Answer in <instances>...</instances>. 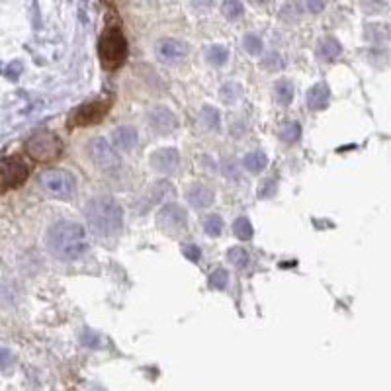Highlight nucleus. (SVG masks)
I'll use <instances>...</instances> for the list:
<instances>
[{"label":"nucleus","mask_w":391,"mask_h":391,"mask_svg":"<svg viewBox=\"0 0 391 391\" xmlns=\"http://www.w3.org/2000/svg\"><path fill=\"white\" fill-rule=\"evenodd\" d=\"M45 247L57 260H77L88 247L85 227L75 221H57L45 233Z\"/></svg>","instance_id":"f257e3e1"},{"label":"nucleus","mask_w":391,"mask_h":391,"mask_svg":"<svg viewBox=\"0 0 391 391\" xmlns=\"http://www.w3.org/2000/svg\"><path fill=\"white\" fill-rule=\"evenodd\" d=\"M86 220H88L90 229L102 239L120 235V231L124 227V213H122L120 204L108 196H100L88 201Z\"/></svg>","instance_id":"f03ea898"},{"label":"nucleus","mask_w":391,"mask_h":391,"mask_svg":"<svg viewBox=\"0 0 391 391\" xmlns=\"http://www.w3.org/2000/svg\"><path fill=\"white\" fill-rule=\"evenodd\" d=\"M127 39H125L124 31L120 26H108L102 34V38L98 41V55L104 69L122 67L127 59Z\"/></svg>","instance_id":"7ed1b4c3"},{"label":"nucleus","mask_w":391,"mask_h":391,"mask_svg":"<svg viewBox=\"0 0 391 391\" xmlns=\"http://www.w3.org/2000/svg\"><path fill=\"white\" fill-rule=\"evenodd\" d=\"M26 151L31 159L36 161H55L63 153V143L53 131H38L29 137L26 143Z\"/></svg>","instance_id":"20e7f679"},{"label":"nucleus","mask_w":391,"mask_h":391,"mask_svg":"<svg viewBox=\"0 0 391 391\" xmlns=\"http://www.w3.org/2000/svg\"><path fill=\"white\" fill-rule=\"evenodd\" d=\"M39 184L51 198L67 200L77 190V180L69 171H48L39 176Z\"/></svg>","instance_id":"39448f33"},{"label":"nucleus","mask_w":391,"mask_h":391,"mask_svg":"<svg viewBox=\"0 0 391 391\" xmlns=\"http://www.w3.org/2000/svg\"><path fill=\"white\" fill-rule=\"evenodd\" d=\"M29 176V164L22 157H6L0 161V192L18 188Z\"/></svg>","instance_id":"423d86ee"},{"label":"nucleus","mask_w":391,"mask_h":391,"mask_svg":"<svg viewBox=\"0 0 391 391\" xmlns=\"http://www.w3.org/2000/svg\"><path fill=\"white\" fill-rule=\"evenodd\" d=\"M110 100H96V102H86L73 110L69 115V127H90V125L102 122L106 114L110 112Z\"/></svg>","instance_id":"0eeeda50"},{"label":"nucleus","mask_w":391,"mask_h":391,"mask_svg":"<svg viewBox=\"0 0 391 391\" xmlns=\"http://www.w3.org/2000/svg\"><path fill=\"white\" fill-rule=\"evenodd\" d=\"M86 151H88L90 159H92L100 169L112 171L115 166H120V157H118V153L112 149V145L108 143L106 139H102V137L90 139Z\"/></svg>","instance_id":"6e6552de"},{"label":"nucleus","mask_w":391,"mask_h":391,"mask_svg":"<svg viewBox=\"0 0 391 391\" xmlns=\"http://www.w3.org/2000/svg\"><path fill=\"white\" fill-rule=\"evenodd\" d=\"M157 57L161 59L164 65H178L188 57V45L176 38H164L157 43Z\"/></svg>","instance_id":"1a4fd4ad"},{"label":"nucleus","mask_w":391,"mask_h":391,"mask_svg":"<svg viewBox=\"0 0 391 391\" xmlns=\"http://www.w3.org/2000/svg\"><path fill=\"white\" fill-rule=\"evenodd\" d=\"M157 221L161 223L162 227H166V229H184L186 223H188V213L178 204H166L159 211Z\"/></svg>","instance_id":"9d476101"},{"label":"nucleus","mask_w":391,"mask_h":391,"mask_svg":"<svg viewBox=\"0 0 391 391\" xmlns=\"http://www.w3.org/2000/svg\"><path fill=\"white\" fill-rule=\"evenodd\" d=\"M149 125L153 127L157 134H171L176 129V125H178V120H176V115L172 114L169 108H164V106H157L151 110V114H149Z\"/></svg>","instance_id":"9b49d317"},{"label":"nucleus","mask_w":391,"mask_h":391,"mask_svg":"<svg viewBox=\"0 0 391 391\" xmlns=\"http://www.w3.org/2000/svg\"><path fill=\"white\" fill-rule=\"evenodd\" d=\"M180 164V155L176 149H159L151 155V166H153L157 172H162V174H171L178 169Z\"/></svg>","instance_id":"f8f14e48"},{"label":"nucleus","mask_w":391,"mask_h":391,"mask_svg":"<svg viewBox=\"0 0 391 391\" xmlns=\"http://www.w3.org/2000/svg\"><path fill=\"white\" fill-rule=\"evenodd\" d=\"M215 200V194L210 186L206 184H194L190 190L186 192V201L190 204L192 208H208Z\"/></svg>","instance_id":"ddd939ff"},{"label":"nucleus","mask_w":391,"mask_h":391,"mask_svg":"<svg viewBox=\"0 0 391 391\" xmlns=\"http://www.w3.org/2000/svg\"><path fill=\"white\" fill-rule=\"evenodd\" d=\"M112 143H114L118 149H122V151L134 149L135 145H137V129L131 127V125H122V127H118V129H114V134H112Z\"/></svg>","instance_id":"4468645a"},{"label":"nucleus","mask_w":391,"mask_h":391,"mask_svg":"<svg viewBox=\"0 0 391 391\" xmlns=\"http://www.w3.org/2000/svg\"><path fill=\"white\" fill-rule=\"evenodd\" d=\"M329 100H331V92L325 85H315L309 92H307V104L311 110L319 112V110H325L329 106Z\"/></svg>","instance_id":"2eb2a0df"},{"label":"nucleus","mask_w":391,"mask_h":391,"mask_svg":"<svg viewBox=\"0 0 391 391\" xmlns=\"http://www.w3.org/2000/svg\"><path fill=\"white\" fill-rule=\"evenodd\" d=\"M341 51H343V48H341V43L334 38H323L319 41V45H317V55L325 59V61L336 59L341 55Z\"/></svg>","instance_id":"dca6fc26"},{"label":"nucleus","mask_w":391,"mask_h":391,"mask_svg":"<svg viewBox=\"0 0 391 391\" xmlns=\"http://www.w3.org/2000/svg\"><path fill=\"white\" fill-rule=\"evenodd\" d=\"M301 135V125L299 122H287V124L282 125L280 129V139L284 141L286 145H294L299 139Z\"/></svg>","instance_id":"f3484780"},{"label":"nucleus","mask_w":391,"mask_h":391,"mask_svg":"<svg viewBox=\"0 0 391 391\" xmlns=\"http://www.w3.org/2000/svg\"><path fill=\"white\" fill-rule=\"evenodd\" d=\"M274 92H276V98L280 104L286 106L294 100V85L290 80H286V78L278 80L276 86H274Z\"/></svg>","instance_id":"a211bd4d"},{"label":"nucleus","mask_w":391,"mask_h":391,"mask_svg":"<svg viewBox=\"0 0 391 391\" xmlns=\"http://www.w3.org/2000/svg\"><path fill=\"white\" fill-rule=\"evenodd\" d=\"M243 162H245V166H247L250 172H260L266 169L268 157L266 153H262V151H255V153H248Z\"/></svg>","instance_id":"6ab92c4d"},{"label":"nucleus","mask_w":391,"mask_h":391,"mask_svg":"<svg viewBox=\"0 0 391 391\" xmlns=\"http://www.w3.org/2000/svg\"><path fill=\"white\" fill-rule=\"evenodd\" d=\"M206 57H208V61H210L211 65L221 67V65L227 63L229 51H227V48H223V45H211V48L208 49V53H206Z\"/></svg>","instance_id":"aec40b11"},{"label":"nucleus","mask_w":391,"mask_h":391,"mask_svg":"<svg viewBox=\"0 0 391 391\" xmlns=\"http://www.w3.org/2000/svg\"><path fill=\"white\" fill-rule=\"evenodd\" d=\"M233 233H235V237L241 239V241H248V239L253 237V225H250V221L248 218H237L235 223H233Z\"/></svg>","instance_id":"412c9836"},{"label":"nucleus","mask_w":391,"mask_h":391,"mask_svg":"<svg viewBox=\"0 0 391 391\" xmlns=\"http://www.w3.org/2000/svg\"><path fill=\"white\" fill-rule=\"evenodd\" d=\"M220 112H218L215 108H211V106L201 108V124L206 125L208 129H218V127H220Z\"/></svg>","instance_id":"4be33fe9"},{"label":"nucleus","mask_w":391,"mask_h":391,"mask_svg":"<svg viewBox=\"0 0 391 391\" xmlns=\"http://www.w3.org/2000/svg\"><path fill=\"white\" fill-rule=\"evenodd\" d=\"M201 225H204V231H206L210 237H218V235L221 233V229H223V221H221V218L218 215V213L208 215L206 220L201 221Z\"/></svg>","instance_id":"5701e85b"},{"label":"nucleus","mask_w":391,"mask_h":391,"mask_svg":"<svg viewBox=\"0 0 391 391\" xmlns=\"http://www.w3.org/2000/svg\"><path fill=\"white\" fill-rule=\"evenodd\" d=\"M227 258H229L231 264H235L237 268H247L248 266V253L245 248L241 247H235V248H229V253H227Z\"/></svg>","instance_id":"b1692460"},{"label":"nucleus","mask_w":391,"mask_h":391,"mask_svg":"<svg viewBox=\"0 0 391 391\" xmlns=\"http://www.w3.org/2000/svg\"><path fill=\"white\" fill-rule=\"evenodd\" d=\"M227 282H229V274H227L225 268H218L210 274V286L215 287V290H225Z\"/></svg>","instance_id":"393cba45"},{"label":"nucleus","mask_w":391,"mask_h":391,"mask_svg":"<svg viewBox=\"0 0 391 391\" xmlns=\"http://www.w3.org/2000/svg\"><path fill=\"white\" fill-rule=\"evenodd\" d=\"M221 98H223V102H237L239 98H241V86L235 85V83H229V85H225L221 88Z\"/></svg>","instance_id":"a878e982"},{"label":"nucleus","mask_w":391,"mask_h":391,"mask_svg":"<svg viewBox=\"0 0 391 391\" xmlns=\"http://www.w3.org/2000/svg\"><path fill=\"white\" fill-rule=\"evenodd\" d=\"M243 45H245V49H247L250 55H257V53H260L262 51V39L258 38V36H255V34H248V36H245V39H243Z\"/></svg>","instance_id":"bb28decb"},{"label":"nucleus","mask_w":391,"mask_h":391,"mask_svg":"<svg viewBox=\"0 0 391 391\" xmlns=\"http://www.w3.org/2000/svg\"><path fill=\"white\" fill-rule=\"evenodd\" d=\"M223 12H225V16L229 20H237L243 16V4H241V2H235V0L225 2V4H223Z\"/></svg>","instance_id":"cd10ccee"},{"label":"nucleus","mask_w":391,"mask_h":391,"mask_svg":"<svg viewBox=\"0 0 391 391\" xmlns=\"http://www.w3.org/2000/svg\"><path fill=\"white\" fill-rule=\"evenodd\" d=\"M284 65V61H282V57L278 55V53H266V57L262 59V67L268 69V71H278V69Z\"/></svg>","instance_id":"c85d7f7f"},{"label":"nucleus","mask_w":391,"mask_h":391,"mask_svg":"<svg viewBox=\"0 0 391 391\" xmlns=\"http://www.w3.org/2000/svg\"><path fill=\"white\" fill-rule=\"evenodd\" d=\"M223 172H225L227 178H237V162L233 161V159H225L223 161Z\"/></svg>","instance_id":"c756f323"},{"label":"nucleus","mask_w":391,"mask_h":391,"mask_svg":"<svg viewBox=\"0 0 391 391\" xmlns=\"http://www.w3.org/2000/svg\"><path fill=\"white\" fill-rule=\"evenodd\" d=\"M182 250H184V257L190 258V260H194V262H196V260H200L201 253H200V248L196 247V245H184Z\"/></svg>","instance_id":"7c9ffc66"},{"label":"nucleus","mask_w":391,"mask_h":391,"mask_svg":"<svg viewBox=\"0 0 391 391\" xmlns=\"http://www.w3.org/2000/svg\"><path fill=\"white\" fill-rule=\"evenodd\" d=\"M10 364H12V354L2 348V350H0V368H6Z\"/></svg>","instance_id":"2f4dec72"},{"label":"nucleus","mask_w":391,"mask_h":391,"mask_svg":"<svg viewBox=\"0 0 391 391\" xmlns=\"http://www.w3.org/2000/svg\"><path fill=\"white\" fill-rule=\"evenodd\" d=\"M274 186H276V182L270 180V182H262V190H260V196L264 198V196H270L272 192H274Z\"/></svg>","instance_id":"473e14b6"},{"label":"nucleus","mask_w":391,"mask_h":391,"mask_svg":"<svg viewBox=\"0 0 391 391\" xmlns=\"http://www.w3.org/2000/svg\"><path fill=\"white\" fill-rule=\"evenodd\" d=\"M306 8L309 10V12H321V10L325 8L323 2H307Z\"/></svg>","instance_id":"72a5a7b5"}]
</instances>
